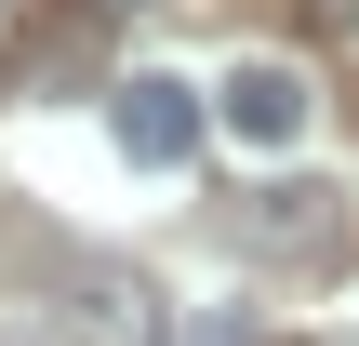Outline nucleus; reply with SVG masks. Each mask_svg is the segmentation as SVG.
Masks as SVG:
<instances>
[{"label":"nucleus","mask_w":359,"mask_h":346,"mask_svg":"<svg viewBox=\"0 0 359 346\" xmlns=\"http://www.w3.org/2000/svg\"><path fill=\"white\" fill-rule=\"evenodd\" d=\"M187 346H253V320H200V333H187Z\"/></svg>","instance_id":"nucleus-5"},{"label":"nucleus","mask_w":359,"mask_h":346,"mask_svg":"<svg viewBox=\"0 0 359 346\" xmlns=\"http://www.w3.org/2000/svg\"><path fill=\"white\" fill-rule=\"evenodd\" d=\"M107 120H120V160L173 173V160L200 147V80H173V67H133V80H107Z\"/></svg>","instance_id":"nucleus-3"},{"label":"nucleus","mask_w":359,"mask_h":346,"mask_svg":"<svg viewBox=\"0 0 359 346\" xmlns=\"http://www.w3.org/2000/svg\"><path fill=\"white\" fill-rule=\"evenodd\" d=\"M240 240H253V253H333V240H346V200H333V187H253V200H240Z\"/></svg>","instance_id":"nucleus-4"},{"label":"nucleus","mask_w":359,"mask_h":346,"mask_svg":"<svg viewBox=\"0 0 359 346\" xmlns=\"http://www.w3.org/2000/svg\"><path fill=\"white\" fill-rule=\"evenodd\" d=\"M213 120H226L240 147H293V133L320 120V93H306V67H293V53H240V67L213 80Z\"/></svg>","instance_id":"nucleus-2"},{"label":"nucleus","mask_w":359,"mask_h":346,"mask_svg":"<svg viewBox=\"0 0 359 346\" xmlns=\"http://www.w3.org/2000/svg\"><path fill=\"white\" fill-rule=\"evenodd\" d=\"M67 346H173L160 280L120 267V253H80V267H67Z\"/></svg>","instance_id":"nucleus-1"},{"label":"nucleus","mask_w":359,"mask_h":346,"mask_svg":"<svg viewBox=\"0 0 359 346\" xmlns=\"http://www.w3.org/2000/svg\"><path fill=\"white\" fill-rule=\"evenodd\" d=\"M346 346H359V333H346Z\"/></svg>","instance_id":"nucleus-6"}]
</instances>
